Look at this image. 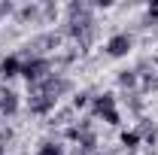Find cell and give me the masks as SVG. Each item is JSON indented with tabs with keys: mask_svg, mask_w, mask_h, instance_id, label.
I'll use <instances>...</instances> for the list:
<instances>
[{
	"mask_svg": "<svg viewBox=\"0 0 158 155\" xmlns=\"http://www.w3.org/2000/svg\"><path fill=\"white\" fill-rule=\"evenodd\" d=\"M19 73H21V61L15 58V55H9V58L0 61V76L3 79H12V76H19Z\"/></svg>",
	"mask_w": 158,
	"mask_h": 155,
	"instance_id": "cell-5",
	"label": "cell"
},
{
	"mask_svg": "<svg viewBox=\"0 0 158 155\" xmlns=\"http://www.w3.org/2000/svg\"><path fill=\"white\" fill-rule=\"evenodd\" d=\"M88 97H91L88 91H82V94H76V97H73V110H85V107H88Z\"/></svg>",
	"mask_w": 158,
	"mask_h": 155,
	"instance_id": "cell-9",
	"label": "cell"
},
{
	"mask_svg": "<svg viewBox=\"0 0 158 155\" xmlns=\"http://www.w3.org/2000/svg\"><path fill=\"white\" fill-rule=\"evenodd\" d=\"M0 155H6V146H3V143H0Z\"/></svg>",
	"mask_w": 158,
	"mask_h": 155,
	"instance_id": "cell-10",
	"label": "cell"
},
{
	"mask_svg": "<svg viewBox=\"0 0 158 155\" xmlns=\"http://www.w3.org/2000/svg\"><path fill=\"white\" fill-rule=\"evenodd\" d=\"M131 49H134V37L131 34H116V37L106 40V55L110 58H125Z\"/></svg>",
	"mask_w": 158,
	"mask_h": 155,
	"instance_id": "cell-3",
	"label": "cell"
},
{
	"mask_svg": "<svg viewBox=\"0 0 158 155\" xmlns=\"http://www.w3.org/2000/svg\"><path fill=\"white\" fill-rule=\"evenodd\" d=\"M118 85H125V88H134V85H137V73H134V70H122Z\"/></svg>",
	"mask_w": 158,
	"mask_h": 155,
	"instance_id": "cell-7",
	"label": "cell"
},
{
	"mask_svg": "<svg viewBox=\"0 0 158 155\" xmlns=\"http://www.w3.org/2000/svg\"><path fill=\"white\" fill-rule=\"evenodd\" d=\"M15 110H19V94L15 91H0V116H15Z\"/></svg>",
	"mask_w": 158,
	"mask_h": 155,
	"instance_id": "cell-4",
	"label": "cell"
},
{
	"mask_svg": "<svg viewBox=\"0 0 158 155\" xmlns=\"http://www.w3.org/2000/svg\"><path fill=\"white\" fill-rule=\"evenodd\" d=\"M37 155H64V146H61V143H52V140H49V143H43V146L37 149Z\"/></svg>",
	"mask_w": 158,
	"mask_h": 155,
	"instance_id": "cell-6",
	"label": "cell"
},
{
	"mask_svg": "<svg viewBox=\"0 0 158 155\" xmlns=\"http://www.w3.org/2000/svg\"><path fill=\"white\" fill-rule=\"evenodd\" d=\"M91 113L100 116L106 125H118L122 119H118V110H116V94H98L91 100Z\"/></svg>",
	"mask_w": 158,
	"mask_h": 155,
	"instance_id": "cell-1",
	"label": "cell"
},
{
	"mask_svg": "<svg viewBox=\"0 0 158 155\" xmlns=\"http://www.w3.org/2000/svg\"><path fill=\"white\" fill-rule=\"evenodd\" d=\"M122 143H125L128 149H134V146L140 143V134H137V131H131V134H122Z\"/></svg>",
	"mask_w": 158,
	"mask_h": 155,
	"instance_id": "cell-8",
	"label": "cell"
},
{
	"mask_svg": "<svg viewBox=\"0 0 158 155\" xmlns=\"http://www.w3.org/2000/svg\"><path fill=\"white\" fill-rule=\"evenodd\" d=\"M46 73H49V58L34 55L31 61H21V76L27 79V82H43Z\"/></svg>",
	"mask_w": 158,
	"mask_h": 155,
	"instance_id": "cell-2",
	"label": "cell"
}]
</instances>
